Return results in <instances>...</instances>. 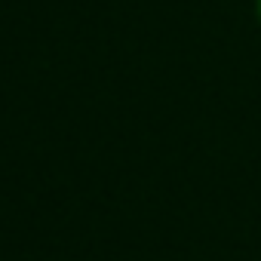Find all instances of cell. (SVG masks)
<instances>
[{
    "label": "cell",
    "mask_w": 261,
    "mask_h": 261,
    "mask_svg": "<svg viewBox=\"0 0 261 261\" xmlns=\"http://www.w3.org/2000/svg\"><path fill=\"white\" fill-rule=\"evenodd\" d=\"M258 16H261V0H258Z\"/></svg>",
    "instance_id": "obj_1"
}]
</instances>
